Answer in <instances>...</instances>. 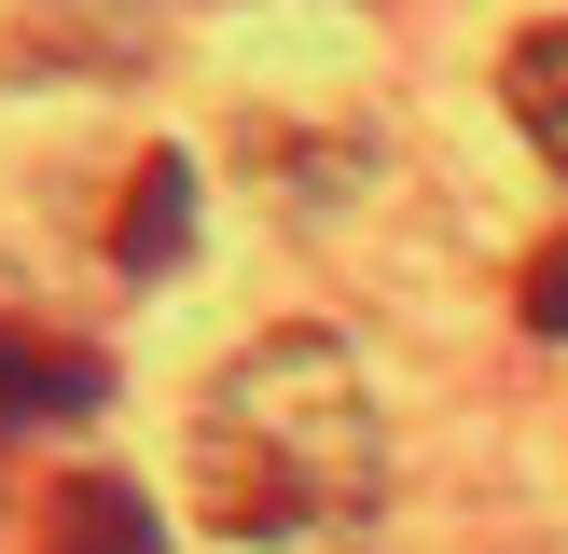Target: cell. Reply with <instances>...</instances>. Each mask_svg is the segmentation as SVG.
Returning <instances> with one entry per match:
<instances>
[{
	"instance_id": "cell-1",
	"label": "cell",
	"mask_w": 568,
	"mask_h": 554,
	"mask_svg": "<svg viewBox=\"0 0 568 554\" xmlns=\"http://www.w3.org/2000/svg\"><path fill=\"white\" fill-rule=\"evenodd\" d=\"M388 499L375 388L333 332H264L194 402V526L222 554H361Z\"/></svg>"
},
{
	"instance_id": "cell-2",
	"label": "cell",
	"mask_w": 568,
	"mask_h": 554,
	"mask_svg": "<svg viewBox=\"0 0 568 554\" xmlns=\"http://www.w3.org/2000/svg\"><path fill=\"white\" fill-rule=\"evenodd\" d=\"M98 402H111V360L98 347L0 319V443H14V430H70V416H98Z\"/></svg>"
},
{
	"instance_id": "cell-3",
	"label": "cell",
	"mask_w": 568,
	"mask_h": 554,
	"mask_svg": "<svg viewBox=\"0 0 568 554\" xmlns=\"http://www.w3.org/2000/svg\"><path fill=\"white\" fill-rule=\"evenodd\" d=\"M28 554H166V526H153V499H139L125 471H70V485L42 499V541Z\"/></svg>"
},
{
	"instance_id": "cell-4",
	"label": "cell",
	"mask_w": 568,
	"mask_h": 554,
	"mask_svg": "<svg viewBox=\"0 0 568 554\" xmlns=\"http://www.w3.org/2000/svg\"><path fill=\"white\" fill-rule=\"evenodd\" d=\"M181 249H194V166L181 153H139L125 208H111V264H125V277H166Z\"/></svg>"
},
{
	"instance_id": "cell-5",
	"label": "cell",
	"mask_w": 568,
	"mask_h": 554,
	"mask_svg": "<svg viewBox=\"0 0 568 554\" xmlns=\"http://www.w3.org/2000/svg\"><path fill=\"white\" fill-rule=\"evenodd\" d=\"M499 98H514V125H527V153L568 181V14H541L514 55H499Z\"/></svg>"
},
{
	"instance_id": "cell-6",
	"label": "cell",
	"mask_w": 568,
	"mask_h": 554,
	"mask_svg": "<svg viewBox=\"0 0 568 554\" xmlns=\"http://www.w3.org/2000/svg\"><path fill=\"white\" fill-rule=\"evenodd\" d=\"M514 305H527V332H555V347H568V222H555L541 249H527V277H514Z\"/></svg>"
}]
</instances>
